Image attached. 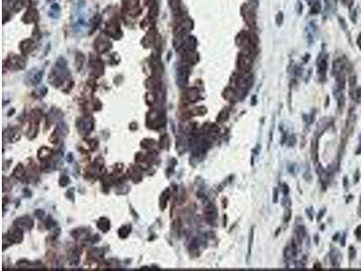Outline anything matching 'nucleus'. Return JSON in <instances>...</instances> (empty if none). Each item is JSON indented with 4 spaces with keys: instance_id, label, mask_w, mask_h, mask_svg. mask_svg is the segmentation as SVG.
<instances>
[{
    "instance_id": "f257e3e1",
    "label": "nucleus",
    "mask_w": 361,
    "mask_h": 271,
    "mask_svg": "<svg viewBox=\"0 0 361 271\" xmlns=\"http://www.w3.org/2000/svg\"><path fill=\"white\" fill-rule=\"evenodd\" d=\"M205 214L206 217L211 221H214L217 219L218 216V212H217L216 207L213 204H210L206 209H205Z\"/></svg>"
},
{
    "instance_id": "f03ea898",
    "label": "nucleus",
    "mask_w": 361,
    "mask_h": 271,
    "mask_svg": "<svg viewBox=\"0 0 361 271\" xmlns=\"http://www.w3.org/2000/svg\"><path fill=\"white\" fill-rule=\"evenodd\" d=\"M250 65H251V61H249L248 57H241L239 68L242 71H247L250 68Z\"/></svg>"
},
{
    "instance_id": "7ed1b4c3",
    "label": "nucleus",
    "mask_w": 361,
    "mask_h": 271,
    "mask_svg": "<svg viewBox=\"0 0 361 271\" xmlns=\"http://www.w3.org/2000/svg\"><path fill=\"white\" fill-rule=\"evenodd\" d=\"M355 233H356V236L358 237V239H361V225L358 227V229L356 230V232H355Z\"/></svg>"
}]
</instances>
